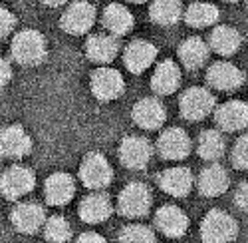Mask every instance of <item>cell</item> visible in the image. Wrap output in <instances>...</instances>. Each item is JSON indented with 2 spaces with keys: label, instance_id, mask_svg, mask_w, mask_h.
I'll return each mask as SVG.
<instances>
[{
  "label": "cell",
  "instance_id": "obj_1",
  "mask_svg": "<svg viewBox=\"0 0 248 243\" xmlns=\"http://www.w3.org/2000/svg\"><path fill=\"white\" fill-rule=\"evenodd\" d=\"M12 56L22 66H36L46 58V40L38 30H22L12 40Z\"/></svg>",
  "mask_w": 248,
  "mask_h": 243
},
{
  "label": "cell",
  "instance_id": "obj_2",
  "mask_svg": "<svg viewBox=\"0 0 248 243\" xmlns=\"http://www.w3.org/2000/svg\"><path fill=\"white\" fill-rule=\"evenodd\" d=\"M238 233V226L232 215L220 209H211L202 219L201 237L204 243H231Z\"/></svg>",
  "mask_w": 248,
  "mask_h": 243
},
{
  "label": "cell",
  "instance_id": "obj_3",
  "mask_svg": "<svg viewBox=\"0 0 248 243\" xmlns=\"http://www.w3.org/2000/svg\"><path fill=\"white\" fill-rule=\"evenodd\" d=\"M79 177L84 181V186L90 190H101L111 184L113 179V170L109 166V161L106 159V156H101L97 152L88 154L81 161L79 168Z\"/></svg>",
  "mask_w": 248,
  "mask_h": 243
},
{
  "label": "cell",
  "instance_id": "obj_4",
  "mask_svg": "<svg viewBox=\"0 0 248 243\" xmlns=\"http://www.w3.org/2000/svg\"><path fill=\"white\" fill-rule=\"evenodd\" d=\"M34 186H36V177L32 170L24 166H12L0 177V191H2L6 199H20L22 195L30 193Z\"/></svg>",
  "mask_w": 248,
  "mask_h": 243
},
{
  "label": "cell",
  "instance_id": "obj_5",
  "mask_svg": "<svg viewBox=\"0 0 248 243\" xmlns=\"http://www.w3.org/2000/svg\"><path fill=\"white\" fill-rule=\"evenodd\" d=\"M179 110L191 122L202 120L215 110V96L204 88H189L179 100Z\"/></svg>",
  "mask_w": 248,
  "mask_h": 243
},
{
  "label": "cell",
  "instance_id": "obj_6",
  "mask_svg": "<svg viewBox=\"0 0 248 243\" xmlns=\"http://www.w3.org/2000/svg\"><path fill=\"white\" fill-rule=\"evenodd\" d=\"M151 208V193L147 186L133 181V184L125 186V190L119 195V211L125 217H143L147 215Z\"/></svg>",
  "mask_w": 248,
  "mask_h": 243
},
{
  "label": "cell",
  "instance_id": "obj_7",
  "mask_svg": "<svg viewBox=\"0 0 248 243\" xmlns=\"http://www.w3.org/2000/svg\"><path fill=\"white\" fill-rule=\"evenodd\" d=\"M151 144L141 136H129L121 141L119 157L121 164L129 170H145L151 159Z\"/></svg>",
  "mask_w": 248,
  "mask_h": 243
},
{
  "label": "cell",
  "instance_id": "obj_8",
  "mask_svg": "<svg viewBox=\"0 0 248 243\" xmlns=\"http://www.w3.org/2000/svg\"><path fill=\"white\" fill-rule=\"evenodd\" d=\"M95 22V8L90 2H74L62 14V28L68 34H86Z\"/></svg>",
  "mask_w": 248,
  "mask_h": 243
},
{
  "label": "cell",
  "instance_id": "obj_9",
  "mask_svg": "<svg viewBox=\"0 0 248 243\" xmlns=\"http://www.w3.org/2000/svg\"><path fill=\"white\" fill-rule=\"evenodd\" d=\"M92 92L101 102H111L123 94V78L113 68H97L92 76Z\"/></svg>",
  "mask_w": 248,
  "mask_h": 243
},
{
  "label": "cell",
  "instance_id": "obj_10",
  "mask_svg": "<svg viewBox=\"0 0 248 243\" xmlns=\"http://www.w3.org/2000/svg\"><path fill=\"white\" fill-rule=\"evenodd\" d=\"M157 150L165 159H171V161L185 159L191 154V138L181 128H171L161 134L157 141Z\"/></svg>",
  "mask_w": 248,
  "mask_h": 243
},
{
  "label": "cell",
  "instance_id": "obj_11",
  "mask_svg": "<svg viewBox=\"0 0 248 243\" xmlns=\"http://www.w3.org/2000/svg\"><path fill=\"white\" fill-rule=\"evenodd\" d=\"M12 226L20 233H36L46 224V213L34 201H24L12 209Z\"/></svg>",
  "mask_w": 248,
  "mask_h": 243
},
{
  "label": "cell",
  "instance_id": "obj_12",
  "mask_svg": "<svg viewBox=\"0 0 248 243\" xmlns=\"http://www.w3.org/2000/svg\"><path fill=\"white\" fill-rule=\"evenodd\" d=\"M32 150V139L24 128L10 126L0 132V156L2 157H24Z\"/></svg>",
  "mask_w": 248,
  "mask_h": 243
},
{
  "label": "cell",
  "instance_id": "obj_13",
  "mask_svg": "<svg viewBox=\"0 0 248 243\" xmlns=\"http://www.w3.org/2000/svg\"><path fill=\"white\" fill-rule=\"evenodd\" d=\"M133 122L143 128V130H157L163 126L165 118H167V112H165V106L155 98H143L133 106Z\"/></svg>",
  "mask_w": 248,
  "mask_h": 243
},
{
  "label": "cell",
  "instance_id": "obj_14",
  "mask_svg": "<svg viewBox=\"0 0 248 243\" xmlns=\"http://www.w3.org/2000/svg\"><path fill=\"white\" fill-rule=\"evenodd\" d=\"M206 80H209V84L213 88H217V90L232 92V90H238L242 86L244 74H242V70H238L231 62H217V64H213L209 68Z\"/></svg>",
  "mask_w": 248,
  "mask_h": 243
},
{
  "label": "cell",
  "instance_id": "obj_15",
  "mask_svg": "<svg viewBox=\"0 0 248 243\" xmlns=\"http://www.w3.org/2000/svg\"><path fill=\"white\" fill-rule=\"evenodd\" d=\"M215 118H217V124L226 132L244 130L248 128V104L236 102V100L226 102L217 108Z\"/></svg>",
  "mask_w": 248,
  "mask_h": 243
},
{
  "label": "cell",
  "instance_id": "obj_16",
  "mask_svg": "<svg viewBox=\"0 0 248 243\" xmlns=\"http://www.w3.org/2000/svg\"><path fill=\"white\" fill-rule=\"evenodd\" d=\"M155 56H157V48L151 42H147V40H133L125 48L123 60H125V66L129 68V72L141 74L153 64Z\"/></svg>",
  "mask_w": 248,
  "mask_h": 243
},
{
  "label": "cell",
  "instance_id": "obj_17",
  "mask_svg": "<svg viewBox=\"0 0 248 243\" xmlns=\"http://www.w3.org/2000/svg\"><path fill=\"white\" fill-rule=\"evenodd\" d=\"M155 224L167 237H181L189 229V217L177 206H163L155 215Z\"/></svg>",
  "mask_w": 248,
  "mask_h": 243
},
{
  "label": "cell",
  "instance_id": "obj_18",
  "mask_svg": "<svg viewBox=\"0 0 248 243\" xmlns=\"http://www.w3.org/2000/svg\"><path fill=\"white\" fill-rule=\"evenodd\" d=\"M159 186L163 191L175 197H185L193 188V174L187 168H169L159 175Z\"/></svg>",
  "mask_w": 248,
  "mask_h": 243
},
{
  "label": "cell",
  "instance_id": "obj_19",
  "mask_svg": "<svg viewBox=\"0 0 248 243\" xmlns=\"http://www.w3.org/2000/svg\"><path fill=\"white\" fill-rule=\"evenodd\" d=\"M76 184L68 174H52L46 179V201L50 206H66L74 197Z\"/></svg>",
  "mask_w": 248,
  "mask_h": 243
},
{
  "label": "cell",
  "instance_id": "obj_20",
  "mask_svg": "<svg viewBox=\"0 0 248 243\" xmlns=\"http://www.w3.org/2000/svg\"><path fill=\"white\" fill-rule=\"evenodd\" d=\"M111 215V201L103 193H90L79 204V217L86 224H101Z\"/></svg>",
  "mask_w": 248,
  "mask_h": 243
},
{
  "label": "cell",
  "instance_id": "obj_21",
  "mask_svg": "<svg viewBox=\"0 0 248 243\" xmlns=\"http://www.w3.org/2000/svg\"><path fill=\"white\" fill-rule=\"evenodd\" d=\"M181 84V70L175 62L171 60H165L161 62L155 72H153V78H151V88L161 94V96H167V94H173Z\"/></svg>",
  "mask_w": 248,
  "mask_h": 243
},
{
  "label": "cell",
  "instance_id": "obj_22",
  "mask_svg": "<svg viewBox=\"0 0 248 243\" xmlns=\"http://www.w3.org/2000/svg\"><path fill=\"white\" fill-rule=\"evenodd\" d=\"M86 52H88V58L93 60V62L109 64L119 52V44L113 36L95 34V36H90V40L86 42Z\"/></svg>",
  "mask_w": 248,
  "mask_h": 243
},
{
  "label": "cell",
  "instance_id": "obj_23",
  "mask_svg": "<svg viewBox=\"0 0 248 243\" xmlns=\"http://www.w3.org/2000/svg\"><path fill=\"white\" fill-rule=\"evenodd\" d=\"M226 190H229V175H226V172L213 164L209 168H204L201 172V177H199V191L206 197H217L220 193H224Z\"/></svg>",
  "mask_w": 248,
  "mask_h": 243
},
{
  "label": "cell",
  "instance_id": "obj_24",
  "mask_svg": "<svg viewBox=\"0 0 248 243\" xmlns=\"http://www.w3.org/2000/svg\"><path fill=\"white\" fill-rule=\"evenodd\" d=\"M103 26L115 36L127 34L133 28V14L129 12L127 6L113 2L103 10Z\"/></svg>",
  "mask_w": 248,
  "mask_h": 243
},
{
  "label": "cell",
  "instance_id": "obj_25",
  "mask_svg": "<svg viewBox=\"0 0 248 243\" xmlns=\"http://www.w3.org/2000/svg\"><path fill=\"white\" fill-rule=\"evenodd\" d=\"M179 58L185 68L197 70L209 60V46H206L201 38H189V40H185V42H181Z\"/></svg>",
  "mask_w": 248,
  "mask_h": 243
},
{
  "label": "cell",
  "instance_id": "obj_26",
  "mask_svg": "<svg viewBox=\"0 0 248 243\" xmlns=\"http://www.w3.org/2000/svg\"><path fill=\"white\" fill-rule=\"evenodd\" d=\"M242 38L232 26H218L211 34V48L222 56H231L240 48Z\"/></svg>",
  "mask_w": 248,
  "mask_h": 243
},
{
  "label": "cell",
  "instance_id": "obj_27",
  "mask_svg": "<svg viewBox=\"0 0 248 243\" xmlns=\"http://www.w3.org/2000/svg\"><path fill=\"white\" fill-rule=\"evenodd\" d=\"M151 18L161 26H171L177 24L183 16V6L181 0H153L149 8Z\"/></svg>",
  "mask_w": 248,
  "mask_h": 243
},
{
  "label": "cell",
  "instance_id": "obj_28",
  "mask_svg": "<svg viewBox=\"0 0 248 243\" xmlns=\"http://www.w3.org/2000/svg\"><path fill=\"white\" fill-rule=\"evenodd\" d=\"M224 138L220 136V132L217 130H204L201 136H199V141H197V152L202 159L206 161H217L222 157L224 154Z\"/></svg>",
  "mask_w": 248,
  "mask_h": 243
},
{
  "label": "cell",
  "instance_id": "obj_29",
  "mask_svg": "<svg viewBox=\"0 0 248 243\" xmlns=\"http://www.w3.org/2000/svg\"><path fill=\"white\" fill-rule=\"evenodd\" d=\"M220 12L215 4H209V2H195L187 8L185 12V20L187 24L193 26V28H204V26H211L218 20Z\"/></svg>",
  "mask_w": 248,
  "mask_h": 243
},
{
  "label": "cell",
  "instance_id": "obj_30",
  "mask_svg": "<svg viewBox=\"0 0 248 243\" xmlns=\"http://www.w3.org/2000/svg\"><path fill=\"white\" fill-rule=\"evenodd\" d=\"M44 235L52 243H66L72 237V227L66 217L54 215L44 224Z\"/></svg>",
  "mask_w": 248,
  "mask_h": 243
},
{
  "label": "cell",
  "instance_id": "obj_31",
  "mask_svg": "<svg viewBox=\"0 0 248 243\" xmlns=\"http://www.w3.org/2000/svg\"><path fill=\"white\" fill-rule=\"evenodd\" d=\"M119 243H157V239L147 226H127L119 235Z\"/></svg>",
  "mask_w": 248,
  "mask_h": 243
},
{
  "label": "cell",
  "instance_id": "obj_32",
  "mask_svg": "<svg viewBox=\"0 0 248 243\" xmlns=\"http://www.w3.org/2000/svg\"><path fill=\"white\" fill-rule=\"evenodd\" d=\"M232 164L238 170H248V134H244L242 138H238V141L234 144Z\"/></svg>",
  "mask_w": 248,
  "mask_h": 243
},
{
  "label": "cell",
  "instance_id": "obj_33",
  "mask_svg": "<svg viewBox=\"0 0 248 243\" xmlns=\"http://www.w3.org/2000/svg\"><path fill=\"white\" fill-rule=\"evenodd\" d=\"M14 24H16L14 14L10 10H6L4 6H0V40H4L12 32Z\"/></svg>",
  "mask_w": 248,
  "mask_h": 243
},
{
  "label": "cell",
  "instance_id": "obj_34",
  "mask_svg": "<svg viewBox=\"0 0 248 243\" xmlns=\"http://www.w3.org/2000/svg\"><path fill=\"white\" fill-rule=\"evenodd\" d=\"M234 199H236V206H238V208H242V209L248 211V179L242 181V184L238 186Z\"/></svg>",
  "mask_w": 248,
  "mask_h": 243
},
{
  "label": "cell",
  "instance_id": "obj_35",
  "mask_svg": "<svg viewBox=\"0 0 248 243\" xmlns=\"http://www.w3.org/2000/svg\"><path fill=\"white\" fill-rule=\"evenodd\" d=\"M12 78V70H10V64L6 62L4 56H0V88H4Z\"/></svg>",
  "mask_w": 248,
  "mask_h": 243
},
{
  "label": "cell",
  "instance_id": "obj_36",
  "mask_svg": "<svg viewBox=\"0 0 248 243\" xmlns=\"http://www.w3.org/2000/svg\"><path fill=\"white\" fill-rule=\"evenodd\" d=\"M78 243H106V239H103L99 233L95 231H86V233H81Z\"/></svg>",
  "mask_w": 248,
  "mask_h": 243
},
{
  "label": "cell",
  "instance_id": "obj_37",
  "mask_svg": "<svg viewBox=\"0 0 248 243\" xmlns=\"http://www.w3.org/2000/svg\"><path fill=\"white\" fill-rule=\"evenodd\" d=\"M44 4H48V6H60V4H64V2H68V0H42Z\"/></svg>",
  "mask_w": 248,
  "mask_h": 243
},
{
  "label": "cell",
  "instance_id": "obj_38",
  "mask_svg": "<svg viewBox=\"0 0 248 243\" xmlns=\"http://www.w3.org/2000/svg\"><path fill=\"white\" fill-rule=\"evenodd\" d=\"M129 2H145V0H129Z\"/></svg>",
  "mask_w": 248,
  "mask_h": 243
},
{
  "label": "cell",
  "instance_id": "obj_39",
  "mask_svg": "<svg viewBox=\"0 0 248 243\" xmlns=\"http://www.w3.org/2000/svg\"><path fill=\"white\" fill-rule=\"evenodd\" d=\"M224 2H238V0H224Z\"/></svg>",
  "mask_w": 248,
  "mask_h": 243
}]
</instances>
